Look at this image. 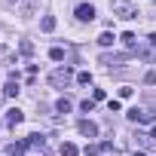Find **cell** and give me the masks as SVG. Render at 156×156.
Instances as JSON below:
<instances>
[{
  "label": "cell",
  "instance_id": "obj_13",
  "mask_svg": "<svg viewBox=\"0 0 156 156\" xmlns=\"http://www.w3.org/2000/svg\"><path fill=\"white\" fill-rule=\"evenodd\" d=\"M49 58H52V61H61V58H64V49H58V46H55V49L49 52Z\"/></svg>",
  "mask_w": 156,
  "mask_h": 156
},
{
  "label": "cell",
  "instance_id": "obj_1",
  "mask_svg": "<svg viewBox=\"0 0 156 156\" xmlns=\"http://www.w3.org/2000/svg\"><path fill=\"white\" fill-rule=\"evenodd\" d=\"M110 9H113L119 19H135V16H138V9L132 6V0H113V3H110Z\"/></svg>",
  "mask_w": 156,
  "mask_h": 156
},
{
  "label": "cell",
  "instance_id": "obj_9",
  "mask_svg": "<svg viewBox=\"0 0 156 156\" xmlns=\"http://www.w3.org/2000/svg\"><path fill=\"white\" fill-rule=\"evenodd\" d=\"M55 110H58V113H67V110H70V101H67V98H58V101H55Z\"/></svg>",
  "mask_w": 156,
  "mask_h": 156
},
{
  "label": "cell",
  "instance_id": "obj_2",
  "mask_svg": "<svg viewBox=\"0 0 156 156\" xmlns=\"http://www.w3.org/2000/svg\"><path fill=\"white\" fill-rule=\"evenodd\" d=\"M70 76H73V73H70V67H58V70L49 76V80H52V86H67Z\"/></svg>",
  "mask_w": 156,
  "mask_h": 156
},
{
  "label": "cell",
  "instance_id": "obj_14",
  "mask_svg": "<svg viewBox=\"0 0 156 156\" xmlns=\"http://www.w3.org/2000/svg\"><path fill=\"white\" fill-rule=\"evenodd\" d=\"M98 43H101V46H110V43H113V34H101Z\"/></svg>",
  "mask_w": 156,
  "mask_h": 156
},
{
  "label": "cell",
  "instance_id": "obj_7",
  "mask_svg": "<svg viewBox=\"0 0 156 156\" xmlns=\"http://www.w3.org/2000/svg\"><path fill=\"white\" fill-rule=\"evenodd\" d=\"M22 119H25V116H22V110H19V107H12V110L6 113V122H9V126H19Z\"/></svg>",
  "mask_w": 156,
  "mask_h": 156
},
{
  "label": "cell",
  "instance_id": "obj_4",
  "mask_svg": "<svg viewBox=\"0 0 156 156\" xmlns=\"http://www.w3.org/2000/svg\"><path fill=\"white\" fill-rule=\"evenodd\" d=\"M76 19H80V22H92V19H95V6L80 3V6H76Z\"/></svg>",
  "mask_w": 156,
  "mask_h": 156
},
{
  "label": "cell",
  "instance_id": "obj_12",
  "mask_svg": "<svg viewBox=\"0 0 156 156\" xmlns=\"http://www.w3.org/2000/svg\"><path fill=\"white\" fill-rule=\"evenodd\" d=\"M6 95H9V98H16V95H19V83H12V80H9V83H6Z\"/></svg>",
  "mask_w": 156,
  "mask_h": 156
},
{
  "label": "cell",
  "instance_id": "obj_15",
  "mask_svg": "<svg viewBox=\"0 0 156 156\" xmlns=\"http://www.w3.org/2000/svg\"><path fill=\"white\" fill-rule=\"evenodd\" d=\"M22 55H34V43L25 40V43H22Z\"/></svg>",
  "mask_w": 156,
  "mask_h": 156
},
{
  "label": "cell",
  "instance_id": "obj_16",
  "mask_svg": "<svg viewBox=\"0 0 156 156\" xmlns=\"http://www.w3.org/2000/svg\"><path fill=\"white\" fill-rule=\"evenodd\" d=\"M144 83H150V86H153V83H156V70H150V73H147V76H144Z\"/></svg>",
  "mask_w": 156,
  "mask_h": 156
},
{
  "label": "cell",
  "instance_id": "obj_6",
  "mask_svg": "<svg viewBox=\"0 0 156 156\" xmlns=\"http://www.w3.org/2000/svg\"><path fill=\"white\" fill-rule=\"evenodd\" d=\"M126 61V55H101V64H107V67H119Z\"/></svg>",
  "mask_w": 156,
  "mask_h": 156
},
{
  "label": "cell",
  "instance_id": "obj_8",
  "mask_svg": "<svg viewBox=\"0 0 156 156\" xmlns=\"http://www.w3.org/2000/svg\"><path fill=\"white\" fill-rule=\"evenodd\" d=\"M122 46H126V49H135V34H132V31L122 34Z\"/></svg>",
  "mask_w": 156,
  "mask_h": 156
},
{
  "label": "cell",
  "instance_id": "obj_10",
  "mask_svg": "<svg viewBox=\"0 0 156 156\" xmlns=\"http://www.w3.org/2000/svg\"><path fill=\"white\" fill-rule=\"evenodd\" d=\"M61 153H64V156H76L80 150H76V144H61Z\"/></svg>",
  "mask_w": 156,
  "mask_h": 156
},
{
  "label": "cell",
  "instance_id": "obj_11",
  "mask_svg": "<svg viewBox=\"0 0 156 156\" xmlns=\"http://www.w3.org/2000/svg\"><path fill=\"white\" fill-rule=\"evenodd\" d=\"M40 28H43V31H52V28H55V19H52V16H43Z\"/></svg>",
  "mask_w": 156,
  "mask_h": 156
},
{
  "label": "cell",
  "instance_id": "obj_3",
  "mask_svg": "<svg viewBox=\"0 0 156 156\" xmlns=\"http://www.w3.org/2000/svg\"><path fill=\"white\" fill-rule=\"evenodd\" d=\"M129 119H132V122H153V113H147V110H141V107H132V110H129Z\"/></svg>",
  "mask_w": 156,
  "mask_h": 156
},
{
  "label": "cell",
  "instance_id": "obj_5",
  "mask_svg": "<svg viewBox=\"0 0 156 156\" xmlns=\"http://www.w3.org/2000/svg\"><path fill=\"white\" fill-rule=\"evenodd\" d=\"M76 129H80V135H86V138H95V135H98V126H95V122H89V119H83Z\"/></svg>",
  "mask_w": 156,
  "mask_h": 156
}]
</instances>
